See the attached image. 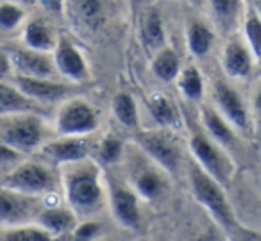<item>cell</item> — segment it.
<instances>
[{
  "instance_id": "1",
  "label": "cell",
  "mask_w": 261,
  "mask_h": 241,
  "mask_svg": "<svg viewBox=\"0 0 261 241\" xmlns=\"http://www.w3.org/2000/svg\"><path fill=\"white\" fill-rule=\"evenodd\" d=\"M188 173L195 198L210 211V215L217 220L218 225L224 227L229 232L238 230V222H236L234 211L224 193V186L218 184L213 177L207 175L195 161L190 163Z\"/></svg>"
},
{
  "instance_id": "30",
  "label": "cell",
  "mask_w": 261,
  "mask_h": 241,
  "mask_svg": "<svg viewBox=\"0 0 261 241\" xmlns=\"http://www.w3.org/2000/svg\"><path fill=\"white\" fill-rule=\"evenodd\" d=\"M120 154H122V141L115 136H108L98 147V157L106 165L115 163L120 157Z\"/></svg>"
},
{
  "instance_id": "2",
  "label": "cell",
  "mask_w": 261,
  "mask_h": 241,
  "mask_svg": "<svg viewBox=\"0 0 261 241\" xmlns=\"http://www.w3.org/2000/svg\"><path fill=\"white\" fill-rule=\"evenodd\" d=\"M190 148H192L193 155H195V163L207 175L213 177L222 186L229 182L234 165H232L231 157L220 145L215 143L210 136L193 132L192 140H190Z\"/></svg>"
},
{
  "instance_id": "36",
  "label": "cell",
  "mask_w": 261,
  "mask_h": 241,
  "mask_svg": "<svg viewBox=\"0 0 261 241\" xmlns=\"http://www.w3.org/2000/svg\"><path fill=\"white\" fill-rule=\"evenodd\" d=\"M9 72H11V59H9V56L0 48V79L8 77Z\"/></svg>"
},
{
  "instance_id": "25",
  "label": "cell",
  "mask_w": 261,
  "mask_h": 241,
  "mask_svg": "<svg viewBox=\"0 0 261 241\" xmlns=\"http://www.w3.org/2000/svg\"><path fill=\"white\" fill-rule=\"evenodd\" d=\"M113 111L120 123L127 127L138 125V109H136L135 98L129 93H118L113 98Z\"/></svg>"
},
{
  "instance_id": "11",
  "label": "cell",
  "mask_w": 261,
  "mask_h": 241,
  "mask_svg": "<svg viewBox=\"0 0 261 241\" xmlns=\"http://www.w3.org/2000/svg\"><path fill=\"white\" fill-rule=\"evenodd\" d=\"M11 63L18 70V75L29 79H48L54 73V63L43 52L31 50V48H16L13 50Z\"/></svg>"
},
{
  "instance_id": "20",
  "label": "cell",
  "mask_w": 261,
  "mask_h": 241,
  "mask_svg": "<svg viewBox=\"0 0 261 241\" xmlns=\"http://www.w3.org/2000/svg\"><path fill=\"white\" fill-rule=\"evenodd\" d=\"M25 43L31 50L47 54L56 47V38L47 23L41 20H33L25 29Z\"/></svg>"
},
{
  "instance_id": "24",
  "label": "cell",
  "mask_w": 261,
  "mask_h": 241,
  "mask_svg": "<svg viewBox=\"0 0 261 241\" xmlns=\"http://www.w3.org/2000/svg\"><path fill=\"white\" fill-rule=\"evenodd\" d=\"M179 88L188 100L199 102L204 95V81L195 66H188L179 73Z\"/></svg>"
},
{
  "instance_id": "33",
  "label": "cell",
  "mask_w": 261,
  "mask_h": 241,
  "mask_svg": "<svg viewBox=\"0 0 261 241\" xmlns=\"http://www.w3.org/2000/svg\"><path fill=\"white\" fill-rule=\"evenodd\" d=\"M98 230H100V225L95 222H86L83 223V225L77 227L75 230V237L79 241H90L91 237L95 236V234H98Z\"/></svg>"
},
{
  "instance_id": "38",
  "label": "cell",
  "mask_w": 261,
  "mask_h": 241,
  "mask_svg": "<svg viewBox=\"0 0 261 241\" xmlns=\"http://www.w3.org/2000/svg\"><path fill=\"white\" fill-rule=\"evenodd\" d=\"M199 241H224L222 237H218V236H211V234H206V236H202Z\"/></svg>"
},
{
  "instance_id": "8",
  "label": "cell",
  "mask_w": 261,
  "mask_h": 241,
  "mask_svg": "<svg viewBox=\"0 0 261 241\" xmlns=\"http://www.w3.org/2000/svg\"><path fill=\"white\" fill-rule=\"evenodd\" d=\"M254 56L245 45V41L240 38H232L227 41L222 52V66L224 72L231 79H249L254 70Z\"/></svg>"
},
{
  "instance_id": "28",
  "label": "cell",
  "mask_w": 261,
  "mask_h": 241,
  "mask_svg": "<svg viewBox=\"0 0 261 241\" xmlns=\"http://www.w3.org/2000/svg\"><path fill=\"white\" fill-rule=\"evenodd\" d=\"M136 191L147 200H152V198L160 197V193L163 191V180L156 172L145 170L136 177Z\"/></svg>"
},
{
  "instance_id": "34",
  "label": "cell",
  "mask_w": 261,
  "mask_h": 241,
  "mask_svg": "<svg viewBox=\"0 0 261 241\" xmlns=\"http://www.w3.org/2000/svg\"><path fill=\"white\" fill-rule=\"evenodd\" d=\"M79 11L83 13L84 18H97L100 15L102 4L100 2H91V0H86V2H79Z\"/></svg>"
},
{
  "instance_id": "39",
  "label": "cell",
  "mask_w": 261,
  "mask_h": 241,
  "mask_svg": "<svg viewBox=\"0 0 261 241\" xmlns=\"http://www.w3.org/2000/svg\"><path fill=\"white\" fill-rule=\"evenodd\" d=\"M250 6H252L254 11H256V13H257V16L261 18V0H256V2H252Z\"/></svg>"
},
{
  "instance_id": "31",
  "label": "cell",
  "mask_w": 261,
  "mask_h": 241,
  "mask_svg": "<svg viewBox=\"0 0 261 241\" xmlns=\"http://www.w3.org/2000/svg\"><path fill=\"white\" fill-rule=\"evenodd\" d=\"M23 18V11L15 4H2L0 6V27L13 29Z\"/></svg>"
},
{
  "instance_id": "12",
  "label": "cell",
  "mask_w": 261,
  "mask_h": 241,
  "mask_svg": "<svg viewBox=\"0 0 261 241\" xmlns=\"http://www.w3.org/2000/svg\"><path fill=\"white\" fill-rule=\"evenodd\" d=\"M138 140L140 145L150 154V157L156 159L165 170L175 172L181 155H179V148L175 147L174 141H170L160 132H140Z\"/></svg>"
},
{
  "instance_id": "7",
  "label": "cell",
  "mask_w": 261,
  "mask_h": 241,
  "mask_svg": "<svg viewBox=\"0 0 261 241\" xmlns=\"http://www.w3.org/2000/svg\"><path fill=\"white\" fill-rule=\"evenodd\" d=\"M97 113L88 102L84 100H70L58 116L59 132L68 136H79L97 129Z\"/></svg>"
},
{
  "instance_id": "18",
  "label": "cell",
  "mask_w": 261,
  "mask_h": 241,
  "mask_svg": "<svg viewBox=\"0 0 261 241\" xmlns=\"http://www.w3.org/2000/svg\"><path fill=\"white\" fill-rule=\"evenodd\" d=\"M243 41L252 52L254 61L261 66V18L250 4L243 13Z\"/></svg>"
},
{
  "instance_id": "10",
  "label": "cell",
  "mask_w": 261,
  "mask_h": 241,
  "mask_svg": "<svg viewBox=\"0 0 261 241\" xmlns=\"http://www.w3.org/2000/svg\"><path fill=\"white\" fill-rule=\"evenodd\" d=\"M16 84L25 97L36 102H54L66 98L75 91L73 86L56 83L50 79H29V77L16 75Z\"/></svg>"
},
{
  "instance_id": "3",
  "label": "cell",
  "mask_w": 261,
  "mask_h": 241,
  "mask_svg": "<svg viewBox=\"0 0 261 241\" xmlns=\"http://www.w3.org/2000/svg\"><path fill=\"white\" fill-rule=\"evenodd\" d=\"M66 198L77 211L90 212L100 205L102 190L93 166H79L66 175Z\"/></svg>"
},
{
  "instance_id": "17",
  "label": "cell",
  "mask_w": 261,
  "mask_h": 241,
  "mask_svg": "<svg viewBox=\"0 0 261 241\" xmlns=\"http://www.w3.org/2000/svg\"><path fill=\"white\" fill-rule=\"evenodd\" d=\"M43 111L40 102L25 97L9 84L0 83V115H34Z\"/></svg>"
},
{
  "instance_id": "32",
  "label": "cell",
  "mask_w": 261,
  "mask_h": 241,
  "mask_svg": "<svg viewBox=\"0 0 261 241\" xmlns=\"http://www.w3.org/2000/svg\"><path fill=\"white\" fill-rule=\"evenodd\" d=\"M252 129L261 134V83L252 97Z\"/></svg>"
},
{
  "instance_id": "26",
  "label": "cell",
  "mask_w": 261,
  "mask_h": 241,
  "mask_svg": "<svg viewBox=\"0 0 261 241\" xmlns=\"http://www.w3.org/2000/svg\"><path fill=\"white\" fill-rule=\"evenodd\" d=\"M40 223L48 232H61L73 225V215L66 209H45L40 212Z\"/></svg>"
},
{
  "instance_id": "37",
  "label": "cell",
  "mask_w": 261,
  "mask_h": 241,
  "mask_svg": "<svg viewBox=\"0 0 261 241\" xmlns=\"http://www.w3.org/2000/svg\"><path fill=\"white\" fill-rule=\"evenodd\" d=\"M43 6H47L48 9H56V11L61 9V2H43Z\"/></svg>"
},
{
  "instance_id": "21",
  "label": "cell",
  "mask_w": 261,
  "mask_h": 241,
  "mask_svg": "<svg viewBox=\"0 0 261 241\" xmlns=\"http://www.w3.org/2000/svg\"><path fill=\"white\" fill-rule=\"evenodd\" d=\"M152 116L161 125H175L179 122V113L175 109L174 102L163 93H152L147 102Z\"/></svg>"
},
{
  "instance_id": "4",
  "label": "cell",
  "mask_w": 261,
  "mask_h": 241,
  "mask_svg": "<svg viewBox=\"0 0 261 241\" xmlns=\"http://www.w3.org/2000/svg\"><path fill=\"white\" fill-rule=\"evenodd\" d=\"M213 98L218 108V113L225 118V122L234 130L249 136L252 132V115L247 109V104L240 93L227 84L225 81H215L213 84Z\"/></svg>"
},
{
  "instance_id": "29",
  "label": "cell",
  "mask_w": 261,
  "mask_h": 241,
  "mask_svg": "<svg viewBox=\"0 0 261 241\" xmlns=\"http://www.w3.org/2000/svg\"><path fill=\"white\" fill-rule=\"evenodd\" d=\"M211 9L215 13V18L222 23L224 29H227V27L234 25L236 18L242 11V4L234 0H215L211 2Z\"/></svg>"
},
{
  "instance_id": "19",
  "label": "cell",
  "mask_w": 261,
  "mask_h": 241,
  "mask_svg": "<svg viewBox=\"0 0 261 241\" xmlns=\"http://www.w3.org/2000/svg\"><path fill=\"white\" fill-rule=\"evenodd\" d=\"M215 43V34L210 25L200 20H193L188 25V47L193 56H206Z\"/></svg>"
},
{
  "instance_id": "23",
  "label": "cell",
  "mask_w": 261,
  "mask_h": 241,
  "mask_svg": "<svg viewBox=\"0 0 261 241\" xmlns=\"http://www.w3.org/2000/svg\"><path fill=\"white\" fill-rule=\"evenodd\" d=\"M152 70L161 81H174L179 75L181 70V61H179L177 54L172 48H163L160 54L156 56L152 63Z\"/></svg>"
},
{
  "instance_id": "16",
  "label": "cell",
  "mask_w": 261,
  "mask_h": 241,
  "mask_svg": "<svg viewBox=\"0 0 261 241\" xmlns=\"http://www.w3.org/2000/svg\"><path fill=\"white\" fill-rule=\"evenodd\" d=\"M113 211L118 222L130 229H136L140 225V207H138V198L129 188L116 186L113 190Z\"/></svg>"
},
{
  "instance_id": "14",
  "label": "cell",
  "mask_w": 261,
  "mask_h": 241,
  "mask_svg": "<svg viewBox=\"0 0 261 241\" xmlns=\"http://www.w3.org/2000/svg\"><path fill=\"white\" fill-rule=\"evenodd\" d=\"M200 120H202L204 129L207 130V136L220 145L222 148L236 147V130L225 122V118L211 105L204 104L200 108Z\"/></svg>"
},
{
  "instance_id": "13",
  "label": "cell",
  "mask_w": 261,
  "mask_h": 241,
  "mask_svg": "<svg viewBox=\"0 0 261 241\" xmlns=\"http://www.w3.org/2000/svg\"><path fill=\"white\" fill-rule=\"evenodd\" d=\"M56 66L63 75L72 81H84L88 77L86 61L75 45L65 36L59 38L56 47Z\"/></svg>"
},
{
  "instance_id": "35",
  "label": "cell",
  "mask_w": 261,
  "mask_h": 241,
  "mask_svg": "<svg viewBox=\"0 0 261 241\" xmlns=\"http://www.w3.org/2000/svg\"><path fill=\"white\" fill-rule=\"evenodd\" d=\"M20 154L15 148L8 147V145H0V166H6L13 161H18Z\"/></svg>"
},
{
  "instance_id": "5",
  "label": "cell",
  "mask_w": 261,
  "mask_h": 241,
  "mask_svg": "<svg viewBox=\"0 0 261 241\" xmlns=\"http://www.w3.org/2000/svg\"><path fill=\"white\" fill-rule=\"evenodd\" d=\"M54 173L47 166L38 165V163H22L4 180V188L16 191V193L27 195V197L50 191L54 190Z\"/></svg>"
},
{
  "instance_id": "6",
  "label": "cell",
  "mask_w": 261,
  "mask_h": 241,
  "mask_svg": "<svg viewBox=\"0 0 261 241\" xmlns=\"http://www.w3.org/2000/svg\"><path fill=\"white\" fill-rule=\"evenodd\" d=\"M6 145L16 152H29L41 143L43 123L36 115H23L15 118L2 132Z\"/></svg>"
},
{
  "instance_id": "40",
  "label": "cell",
  "mask_w": 261,
  "mask_h": 241,
  "mask_svg": "<svg viewBox=\"0 0 261 241\" xmlns=\"http://www.w3.org/2000/svg\"><path fill=\"white\" fill-rule=\"evenodd\" d=\"M100 241H111V239H100Z\"/></svg>"
},
{
  "instance_id": "22",
  "label": "cell",
  "mask_w": 261,
  "mask_h": 241,
  "mask_svg": "<svg viewBox=\"0 0 261 241\" xmlns=\"http://www.w3.org/2000/svg\"><path fill=\"white\" fill-rule=\"evenodd\" d=\"M142 38L143 43L149 48H158L163 45L165 41V31H163V22H161L158 11L150 9L145 13L142 20Z\"/></svg>"
},
{
  "instance_id": "9",
  "label": "cell",
  "mask_w": 261,
  "mask_h": 241,
  "mask_svg": "<svg viewBox=\"0 0 261 241\" xmlns=\"http://www.w3.org/2000/svg\"><path fill=\"white\" fill-rule=\"evenodd\" d=\"M40 200L34 197L16 193L8 188H0V222L20 223L36 212Z\"/></svg>"
},
{
  "instance_id": "27",
  "label": "cell",
  "mask_w": 261,
  "mask_h": 241,
  "mask_svg": "<svg viewBox=\"0 0 261 241\" xmlns=\"http://www.w3.org/2000/svg\"><path fill=\"white\" fill-rule=\"evenodd\" d=\"M0 241H52V234L43 227H15L0 234Z\"/></svg>"
},
{
  "instance_id": "15",
  "label": "cell",
  "mask_w": 261,
  "mask_h": 241,
  "mask_svg": "<svg viewBox=\"0 0 261 241\" xmlns=\"http://www.w3.org/2000/svg\"><path fill=\"white\" fill-rule=\"evenodd\" d=\"M41 154L52 163L83 161L88 155V145L86 141L79 140V138H65V140L45 145Z\"/></svg>"
}]
</instances>
